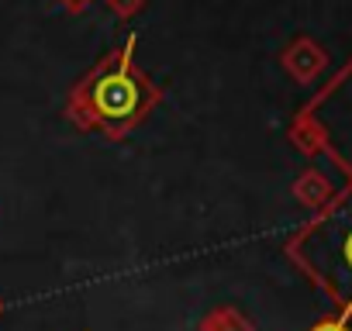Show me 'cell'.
<instances>
[{"mask_svg":"<svg viewBox=\"0 0 352 331\" xmlns=\"http://www.w3.org/2000/svg\"><path fill=\"white\" fill-rule=\"evenodd\" d=\"M128 52H131V42H128V49H124L114 62L100 66V69L87 80V87H83V104L90 107V114H94L97 121H104V124H111V128L128 124V121L138 117L142 107L148 104V90H145L142 76H135Z\"/></svg>","mask_w":352,"mask_h":331,"instance_id":"obj_1","label":"cell"},{"mask_svg":"<svg viewBox=\"0 0 352 331\" xmlns=\"http://www.w3.org/2000/svg\"><path fill=\"white\" fill-rule=\"evenodd\" d=\"M314 331H345V328H342L338 321H321V324H318Z\"/></svg>","mask_w":352,"mask_h":331,"instance_id":"obj_2","label":"cell"},{"mask_svg":"<svg viewBox=\"0 0 352 331\" xmlns=\"http://www.w3.org/2000/svg\"><path fill=\"white\" fill-rule=\"evenodd\" d=\"M345 262H349V266H352V235H349V238H345Z\"/></svg>","mask_w":352,"mask_h":331,"instance_id":"obj_3","label":"cell"}]
</instances>
